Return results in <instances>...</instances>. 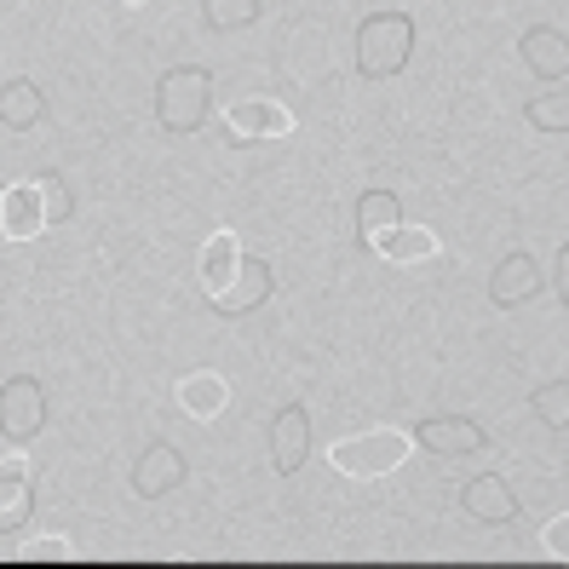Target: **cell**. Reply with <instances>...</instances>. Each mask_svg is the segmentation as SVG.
Returning <instances> with one entry per match:
<instances>
[{
  "instance_id": "obj_9",
  "label": "cell",
  "mask_w": 569,
  "mask_h": 569,
  "mask_svg": "<svg viewBox=\"0 0 569 569\" xmlns=\"http://www.w3.org/2000/svg\"><path fill=\"white\" fill-rule=\"evenodd\" d=\"M306 460H311V415L299 409V403H288L271 420V466H277L282 478H293Z\"/></svg>"
},
{
  "instance_id": "obj_27",
  "label": "cell",
  "mask_w": 569,
  "mask_h": 569,
  "mask_svg": "<svg viewBox=\"0 0 569 569\" xmlns=\"http://www.w3.org/2000/svg\"><path fill=\"white\" fill-rule=\"evenodd\" d=\"M127 7H150V0H127Z\"/></svg>"
},
{
  "instance_id": "obj_18",
  "label": "cell",
  "mask_w": 569,
  "mask_h": 569,
  "mask_svg": "<svg viewBox=\"0 0 569 569\" xmlns=\"http://www.w3.org/2000/svg\"><path fill=\"white\" fill-rule=\"evenodd\" d=\"M375 253H386V264H426V259L443 253V242H438V230H426V224H397L391 237H380Z\"/></svg>"
},
{
  "instance_id": "obj_10",
  "label": "cell",
  "mask_w": 569,
  "mask_h": 569,
  "mask_svg": "<svg viewBox=\"0 0 569 569\" xmlns=\"http://www.w3.org/2000/svg\"><path fill=\"white\" fill-rule=\"evenodd\" d=\"M518 58H523L529 76L563 81V76H569V36H563V29H552V23H535V29H523Z\"/></svg>"
},
{
  "instance_id": "obj_14",
  "label": "cell",
  "mask_w": 569,
  "mask_h": 569,
  "mask_svg": "<svg viewBox=\"0 0 569 569\" xmlns=\"http://www.w3.org/2000/svg\"><path fill=\"white\" fill-rule=\"evenodd\" d=\"M237 271H242V242H237V230H213L208 248H202V259H196L202 293H208V299H213V293H224L230 282H237Z\"/></svg>"
},
{
  "instance_id": "obj_19",
  "label": "cell",
  "mask_w": 569,
  "mask_h": 569,
  "mask_svg": "<svg viewBox=\"0 0 569 569\" xmlns=\"http://www.w3.org/2000/svg\"><path fill=\"white\" fill-rule=\"evenodd\" d=\"M29 512H36V489L23 483V472H18V460H7V483H0V535H12L29 523Z\"/></svg>"
},
{
  "instance_id": "obj_7",
  "label": "cell",
  "mask_w": 569,
  "mask_h": 569,
  "mask_svg": "<svg viewBox=\"0 0 569 569\" xmlns=\"http://www.w3.org/2000/svg\"><path fill=\"white\" fill-rule=\"evenodd\" d=\"M184 478H190V460L173 443H150L139 460H132V495H144V500L173 495Z\"/></svg>"
},
{
  "instance_id": "obj_23",
  "label": "cell",
  "mask_w": 569,
  "mask_h": 569,
  "mask_svg": "<svg viewBox=\"0 0 569 569\" xmlns=\"http://www.w3.org/2000/svg\"><path fill=\"white\" fill-rule=\"evenodd\" d=\"M36 184H41V202H47V219H52V224L76 213V196H70V184H63L58 173H41Z\"/></svg>"
},
{
  "instance_id": "obj_26",
  "label": "cell",
  "mask_w": 569,
  "mask_h": 569,
  "mask_svg": "<svg viewBox=\"0 0 569 569\" xmlns=\"http://www.w3.org/2000/svg\"><path fill=\"white\" fill-rule=\"evenodd\" d=\"M552 282H558V293H563V306H569V242L558 248V277H552Z\"/></svg>"
},
{
  "instance_id": "obj_6",
  "label": "cell",
  "mask_w": 569,
  "mask_h": 569,
  "mask_svg": "<svg viewBox=\"0 0 569 569\" xmlns=\"http://www.w3.org/2000/svg\"><path fill=\"white\" fill-rule=\"evenodd\" d=\"M224 132H230V144L288 139V132H293V110L277 104V98H242V104L224 110Z\"/></svg>"
},
{
  "instance_id": "obj_3",
  "label": "cell",
  "mask_w": 569,
  "mask_h": 569,
  "mask_svg": "<svg viewBox=\"0 0 569 569\" xmlns=\"http://www.w3.org/2000/svg\"><path fill=\"white\" fill-rule=\"evenodd\" d=\"M415 449V431H397V426H380V431H357V438H340L333 443V472L340 478H386L409 460Z\"/></svg>"
},
{
  "instance_id": "obj_12",
  "label": "cell",
  "mask_w": 569,
  "mask_h": 569,
  "mask_svg": "<svg viewBox=\"0 0 569 569\" xmlns=\"http://www.w3.org/2000/svg\"><path fill=\"white\" fill-rule=\"evenodd\" d=\"M460 507L472 512L478 523H512L518 518V495H512V483L500 472H478L472 483L460 489Z\"/></svg>"
},
{
  "instance_id": "obj_1",
  "label": "cell",
  "mask_w": 569,
  "mask_h": 569,
  "mask_svg": "<svg viewBox=\"0 0 569 569\" xmlns=\"http://www.w3.org/2000/svg\"><path fill=\"white\" fill-rule=\"evenodd\" d=\"M415 58V18L409 12H368L357 23V70L368 81L403 76Z\"/></svg>"
},
{
  "instance_id": "obj_22",
  "label": "cell",
  "mask_w": 569,
  "mask_h": 569,
  "mask_svg": "<svg viewBox=\"0 0 569 569\" xmlns=\"http://www.w3.org/2000/svg\"><path fill=\"white\" fill-rule=\"evenodd\" d=\"M259 18V0H202V23L230 36V29H248Z\"/></svg>"
},
{
  "instance_id": "obj_17",
  "label": "cell",
  "mask_w": 569,
  "mask_h": 569,
  "mask_svg": "<svg viewBox=\"0 0 569 569\" xmlns=\"http://www.w3.org/2000/svg\"><path fill=\"white\" fill-rule=\"evenodd\" d=\"M224 403H230V386H224V375H213V368L179 380V409L190 420H213V415H224Z\"/></svg>"
},
{
  "instance_id": "obj_15",
  "label": "cell",
  "mask_w": 569,
  "mask_h": 569,
  "mask_svg": "<svg viewBox=\"0 0 569 569\" xmlns=\"http://www.w3.org/2000/svg\"><path fill=\"white\" fill-rule=\"evenodd\" d=\"M0 121H7V132H29V127H41L47 121V98L36 81H23L12 76L7 87H0Z\"/></svg>"
},
{
  "instance_id": "obj_16",
  "label": "cell",
  "mask_w": 569,
  "mask_h": 569,
  "mask_svg": "<svg viewBox=\"0 0 569 569\" xmlns=\"http://www.w3.org/2000/svg\"><path fill=\"white\" fill-rule=\"evenodd\" d=\"M403 224V202H397L391 190H362L357 196V230H362V242L368 248H380V237H391V230Z\"/></svg>"
},
{
  "instance_id": "obj_11",
  "label": "cell",
  "mask_w": 569,
  "mask_h": 569,
  "mask_svg": "<svg viewBox=\"0 0 569 569\" xmlns=\"http://www.w3.org/2000/svg\"><path fill=\"white\" fill-rule=\"evenodd\" d=\"M271 288H277V277H271V264H264V259H242V271H237V282H230L224 293H213L208 306H213L219 317H248V311H259L264 299H271Z\"/></svg>"
},
{
  "instance_id": "obj_21",
  "label": "cell",
  "mask_w": 569,
  "mask_h": 569,
  "mask_svg": "<svg viewBox=\"0 0 569 569\" xmlns=\"http://www.w3.org/2000/svg\"><path fill=\"white\" fill-rule=\"evenodd\" d=\"M523 121L535 132H569V92H535L523 104Z\"/></svg>"
},
{
  "instance_id": "obj_25",
  "label": "cell",
  "mask_w": 569,
  "mask_h": 569,
  "mask_svg": "<svg viewBox=\"0 0 569 569\" xmlns=\"http://www.w3.org/2000/svg\"><path fill=\"white\" fill-rule=\"evenodd\" d=\"M541 547H547V558H563V563H569V512H558V518L541 529Z\"/></svg>"
},
{
  "instance_id": "obj_13",
  "label": "cell",
  "mask_w": 569,
  "mask_h": 569,
  "mask_svg": "<svg viewBox=\"0 0 569 569\" xmlns=\"http://www.w3.org/2000/svg\"><path fill=\"white\" fill-rule=\"evenodd\" d=\"M541 293V264H535L529 253H507L495 264V277H489V299L500 311H512V306H523V299H535Z\"/></svg>"
},
{
  "instance_id": "obj_20",
  "label": "cell",
  "mask_w": 569,
  "mask_h": 569,
  "mask_svg": "<svg viewBox=\"0 0 569 569\" xmlns=\"http://www.w3.org/2000/svg\"><path fill=\"white\" fill-rule=\"evenodd\" d=\"M529 415H541V426L569 431V380H547L529 391Z\"/></svg>"
},
{
  "instance_id": "obj_24",
  "label": "cell",
  "mask_w": 569,
  "mask_h": 569,
  "mask_svg": "<svg viewBox=\"0 0 569 569\" xmlns=\"http://www.w3.org/2000/svg\"><path fill=\"white\" fill-rule=\"evenodd\" d=\"M76 547L63 541V535H47V541H29V547H18L12 558H23V563H58V558H70Z\"/></svg>"
},
{
  "instance_id": "obj_4",
  "label": "cell",
  "mask_w": 569,
  "mask_h": 569,
  "mask_svg": "<svg viewBox=\"0 0 569 569\" xmlns=\"http://www.w3.org/2000/svg\"><path fill=\"white\" fill-rule=\"evenodd\" d=\"M47 426V391L36 375H12L0 386V431H7V443H29L36 431Z\"/></svg>"
},
{
  "instance_id": "obj_8",
  "label": "cell",
  "mask_w": 569,
  "mask_h": 569,
  "mask_svg": "<svg viewBox=\"0 0 569 569\" xmlns=\"http://www.w3.org/2000/svg\"><path fill=\"white\" fill-rule=\"evenodd\" d=\"M52 219H47V202H41V184H7V196H0V237L7 242H29L41 237Z\"/></svg>"
},
{
  "instance_id": "obj_5",
  "label": "cell",
  "mask_w": 569,
  "mask_h": 569,
  "mask_svg": "<svg viewBox=\"0 0 569 569\" xmlns=\"http://www.w3.org/2000/svg\"><path fill=\"white\" fill-rule=\"evenodd\" d=\"M415 443L438 460H460V455H483L489 449V431L466 415H431L415 426Z\"/></svg>"
},
{
  "instance_id": "obj_2",
  "label": "cell",
  "mask_w": 569,
  "mask_h": 569,
  "mask_svg": "<svg viewBox=\"0 0 569 569\" xmlns=\"http://www.w3.org/2000/svg\"><path fill=\"white\" fill-rule=\"evenodd\" d=\"M213 116V76L202 63H179L156 81V121L161 132H202V121Z\"/></svg>"
}]
</instances>
